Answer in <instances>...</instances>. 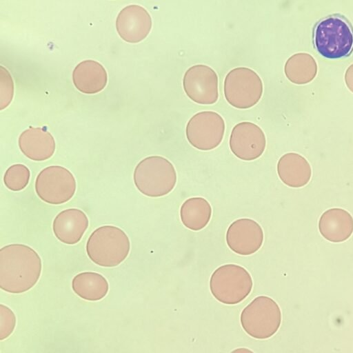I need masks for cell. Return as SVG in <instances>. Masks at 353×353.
<instances>
[{"mask_svg":"<svg viewBox=\"0 0 353 353\" xmlns=\"http://www.w3.org/2000/svg\"><path fill=\"white\" fill-rule=\"evenodd\" d=\"M42 270L40 256L31 247L12 243L0 249V288L12 294L30 290Z\"/></svg>","mask_w":353,"mask_h":353,"instance_id":"6da1fadb","label":"cell"},{"mask_svg":"<svg viewBox=\"0 0 353 353\" xmlns=\"http://www.w3.org/2000/svg\"><path fill=\"white\" fill-rule=\"evenodd\" d=\"M312 42L315 50L324 58L348 57L353 52V26L339 13L323 17L313 27Z\"/></svg>","mask_w":353,"mask_h":353,"instance_id":"7a4b0ae2","label":"cell"},{"mask_svg":"<svg viewBox=\"0 0 353 353\" xmlns=\"http://www.w3.org/2000/svg\"><path fill=\"white\" fill-rule=\"evenodd\" d=\"M88 258L95 264L113 268L128 256L130 241L126 233L114 225H103L90 235L85 246Z\"/></svg>","mask_w":353,"mask_h":353,"instance_id":"3957f363","label":"cell"},{"mask_svg":"<svg viewBox=\"0 0 353 353\" xmlns=\"http://www.w3.org/2000/svg\"><path fill=\"white\" fill-rule=\"evenodd\" d=\"M176 179V172L172 163L161 156L144 158L136 165L133 174L137 190L149 197L168 194L175 187Z\"/></svg>","mask_w":353,"mask_h":353,"instance_id":"277c9868","label":"cell"},{"mask_svg":"<svg viewBox=\"0 0 353 353\" xmlns=\"http://www.w3.org/2000/svg\"><path fill=\"white\" fill-rule=\"evenodd\" d=\"M253 281L243 267L225 264L216 268L210 279L212 294L219 301L234 305L243 301L251 292Z\"/></svg>","mask_w":353,"mask_h":353,"instance_id":"5b68a950","label":"cell"},{"mask_svg":"<svg viewBox=\"0 0 353 353\" xmlns=\"http://www.w3.org/2000/svg\"><path fill=\"white\" fill-rule=\"evenodd\" d=\"M240 319L243 329L248 335L257 339H265L279 330L281 312L272 299L259 296L243 310Z\"/></svg>","mask_w":353,"mask_h":353,"instance_id":"8992f818","label":"cell"},{"mask_svg":"<svg viewBox=\"0 0 353 353\" xmlns=\"http://www.w3.org/2000/svg\"><path fill=\"white\" fill-rule=\"evenodd\" d=\"M263 90L261 79L249 68H234L225 77V99L236 108L246 109L256 105L262 96Z\"/></svg>","mask_w":353,"mask_h":353,"instance_id":"52a82bcc","label":"cell"},{"mask_svg":"<svg viewBox=\"0 0 353 353\" xmlns=\"http://www.w3.org/2000/svg\"><path fill=\"white\" fill-rule=\"evenodd\" d=\"M35 192L43 201L59 205L69 201L74 196L77 183L74 175L61 165L43 168L37 176Z\"/></svg>","mask_w":353,"mask_h":353,"instance_id":"ba28073f","label":"cell"},{"mask_svg":"<svg viewBox=\"0 0 353 353\" xmlns=\"http://www.w3.org/2000/svg\"><path fill=\"white\" fill-rule=\"evenodd\" d=\"M225 125L223 117L214 111H201L188 121L185 134L188 142L200 150H211L222 141Z\"/></svg>","mask_w":353,"mask_h":353,"instance_id":"9c48e42d","label":"cell"},{"mask_svg":"<svg viewBox=\"0 0 353 353\" xmlns=\"http://www.w3.org/2000/svg\"><path fill=\"white\" fill-rule=\"evenodd\" d=\"M188 97L199 104H213L219 97V79L214 70L204 64L190 67L183 78Z\"/></svg>","mask_w":353,"mask_h":353,"instance_id":"30bf717a","label":"cell"},{"mask_svg":"<svg viewBox=\"0 0 353 353\" xmlns=\"http://www.w3.org/2000/svg\"><path fill=\"white\" fill-rule=\"evenodd\" d=\"M229 145L237 158L243 161H252L263 153L266 138L259 125L250 121H242L233 127Z\"/></svg>","mask_w":353,"mask_h":353,"instance_id":"8fae6325","label":"cell"},{"mask_svg":"<svg viewBox=\"0 0 353 353\" xmlns=\"http://www.w3.org/2000/svg\"><path fill=\"white\" fill-rule=\"evenodd\" d=\"M225 239L228 246L234 252L243 256L256 252L264 239L261 226L254 220L241 218L228 227Z\"/></svg>","mask_w":353,"mask_h":353,"instance_id":"7c38bea8","label":"cell"},{"mask_svg":"<svg viewBox=\"0 0 353 353\" xmlns=\"http://www.w3.org/2000/svg\"><path fill=\"white\" fill-rule=\"evenodd\" d=\"M152 18L143 7L132 4L123 8L116 20V28L119 37L128 43L143 40L152 28Z\"/></svg>","mask_w":353,"mask_h":353,"instance_id":"4fadbf2b","label":"cell"},{"mask_svg":"<svg viewBox=\"0 0 353 353\" xmlns=\"http://www.w3.org/2000/svg\"><path fill=\"white\" fill-rule=\"evenodd\" d=\"M88 225V218L83 211L68 208L55 216L52 230L59 241L65 244L74 245L81 239Z\"/></svg>","mask_w":353,"mask_h":353,"instance_id":"5bb4252c","label":"cell"},{"mask_svg":"<svg viewBox=\"0 0 353 353\" xmlns=\"http://www.w3.org/2000/svg\"><path fill=\"white\" fill-rule=\"evenodd\" d=\"M19 147L28 159L46 161L54 153L55 141L52 135L41 128L30 127L24 130L19 137Z\"/></svg>","mask_w":353,"mask_h":353,"instance_id":"9a60e30c","label":"cell"},{"mask_svg":"<svg viewBox=\"0 0 353 353\" xmlns=\"http://www.w3.org/2000/svg\"><path fill=\"white\" fill-rule=\"evenodd\" d=\"M319 230L330 242H343L353 233V217L344 209L327 210L319 219Z\"/></svg>","mask_w":353,"mask_h":353,"instance_id":"2e32d148","label":"cell"},{"mask_svg":"<svg viewBox=\"0 0 353 353\" xmlns=\"http://www.w3.org/2000/svg\"><path fill=\"white\" fill-rule=\"evenodd\" d=\"M277 173L281 181L291 188H301L310 180L312 169L307 159L299 154H283L277 163Z\"/></svg>","mask_w":353,"mask_h":353,"instance_id":"e0dca14e","label":"cell"},{"mask_svg":"<svg viewBox=\"0 0 353 353\" xmlns=\"http://www.w3.org/2000/svg\"><path fill=\"white\" fill-rule=\"evenodd\" d=\"M74 86L85 94H95L105 87L108 74L105 69L99 62L85 60L80 62L72 72Z\"/></svg>","mask_w":353,"mask_h":353,"instance_id":"ac0fdd59","label":"cell"},{"mask_svg":"<svg viewBox=\"0 0 353 353\" xmlns=\"http://www.w3.org/2000/svg\"><path fill=\"white\" fill-rule=\"evenodd\" d=\"M74 292L83 299L97 301L104 298L108 292L107 279L101 274L83 272L77 274L72 281Z\"/></svg>","mask_w":353,"mask_h":353,"instance_id":"d6986e66","label":"cell"},{"mask_svg":"<svg viewBox=\"0 0 353 353\" xmlns=\"http://www.w3.org/2000/svg\"><path fill=\"white\" fill-rule=\"evenodd\" d=\"M212 207L203 197H191L186 199L180 208V218L187 228L199 231L203 229L212 216Z\"/></svg>","mask_w":353,"mask_h":353,"instance_id":"ffe728a7","label":"cell"},{"mask_svg":"<svg viewBox=\"0 0 353 353\" xmlns=\"http://www.w3.org/2000/svg\"><path fill=\"white\" fill-rule=\"evenodd\" d=\"M284 72L287 78L299 85L312 81L317 74V64L308 53L299 52L292 55L285 63Z\"/></svg>","mask_w":353,"mask_h":353,"instance_id":"44dd1931","label":"cell"},{"mask_svg":"<svg viewBox=\"0 0 353 353\" xmlns=\"http://www.w3.org/2000/svg\"><path fill=\"white\" fill-rule=\"evenodd\" d=\"M30 178L29 168L23 164L17 163L6 170L3 175V183L10 190L19 192L28 185Z\"/></svg>","mask_w":353,"mask_h":353,"instance_id":"7402d4cb","label":"cell"},{"mask_svg":"<svg viewBox=\"0 0 353 353\" xmlns=\"http://www.w3.org/2000/svg\"><path fill=\"white\" fill-rule=\"evenodd\" d=\"M0 109L6 108L12 101L14 94V83L7 69L0 67Z\"/></svg>","mask_w":353,"mask_h":353,"instance_id":"603a6c76","label":"cell"},{"mask_svg":"<svg viewBox=\"0 0 353 353\" xmlns=\"http://www.w3.org/2000/svg\"><path fill=\"white\" fill-rule=\"evenodd\" d=\"M16 325L14 312L7 306L0 305V339L8 338L13 332Z\"/></svg>","mask_w":353,"mask_h":353,"instance_id":"cb8c5ba5","label":"cell"},{"mask_svg":"<svg viewBox=\"0 0 353 353\" xmlns=\"http://www.w3.org/2000/svg\"><path fill=\"white\" fill-rule=\"evenodd\" d=\"M345 81L347 88L353 92V63L345 71Z\"/></svg>","mask_w":353,"mask_h":353,"instance_id":"d4e9b609","label":"cell"},{"mask_svg":"<svg viewBox=\"0 0 353 353\" xmlns=\"http://www.w3.org/2000/svg\"><path fill=\"white\" fill-rule=\"evenodd\" d=\"M230 353H254L252 350L247 349V348H238L233 351H232Z\"/></svg>","mask_w":353,"mask_h":353,"instance_id":"484cf974","label":"cell"}]
</instances>
